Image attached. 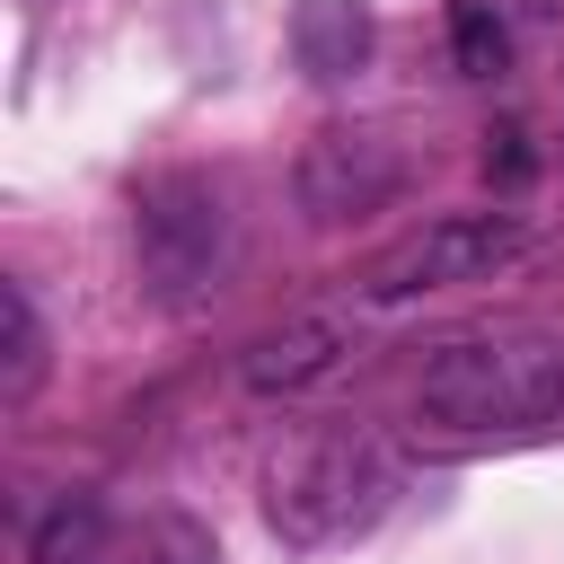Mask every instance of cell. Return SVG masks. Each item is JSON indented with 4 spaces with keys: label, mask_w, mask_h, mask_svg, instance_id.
<instances>
[{
    "label": "cell",
    "mask_w": 564,
    "mask_h": 564,
    "mask_svg": "<svg viewBox=\"0 0 564 564\" xmlns=\"http://www.w3.org/2000/svg\"><path fill=\"white\" fill-rule=\"evenodd\" d=\"M414 405L449 432H520V423H555L564 414V344L529 335V326H494V335H458L423 361Z\"/></svg>",
    "instance_id": "6da1fadb"
},
{
    "label": "cell",
    "mask_w": 564,
    "mask_h": 564,
    "mask_svg": "<svg viewBox=\"0 0 564 564\" xmlns=\"http://www.w3.org/2000/svg\"><path fill=\"white\" fill-rule=\"evenodd\" d=\"M388 502H397V458L370 432H308L264 476V511L291 546H344Z\"/></svg>",
    "instance_id": "7a4b0ae2"
},
{
    "label": "cell",
    "mask_w": 564,
    "mask_h": 564,
    "mask_svg": "<svg viewBox=\"0 0 564 564\" xmlns=\"http://www.w3.org/2000/svg\"><path fill=\"white\" fill-rule=\"evenodd\" d=\"M132 264H141V300L150 308H203L229 273V203L212 176L194 167H167V176H141L132 194Z\"/></svg>",
    "instance_id": "3957f363"
},
{
    "label": "cell",
    "mask_w": 564,
    "mask_h": 564,
    "mask_svg": "<svg viewBox=\"0 0 564 564\" xmlns=\"http://www.w3.org/2000/svg\"><path fill=\"white\" fill-rule=\"evenodd\" d=\"M511 256H529V220L520 212H441L423 220L414 238H397L379 264H370V300H423V291H449V282H485L502 273Z\"/></svg>",
    "instance_id": "277c9868"
},
{
    "label": "cell",
    "mask_w": 564,
    "mask_h": 564,
    "mask_svg": "<svg viewBox=\"0 0 564 564\" xmlns=\"http://www.w3.org/2000/svg\"><path fill=\"white\" fill-rule=\"evenodd\" d=\"M300 212L308 220H370L379 203L405 194V150L370 123H326L308 150H300Z\"/></svg>",
    "instance_id": "5b68a950"
},
{
    "label": "cell",
    "mask_w": 564,
    "mask_h": 564,
    "mask_svg": "<svg viewBox=\"0 0 564 564\" xmlns=\"http://www.w3.org/2000/svg\"><path fill=\"white\" fill-rule=\"evenodd\" d=\"M344 352H352V326H344V317H291V326H273V335L247 344L238 379H247L256 397H300V388H317Z\"/></svg>",
    "instance_id": "8992f818"
},
{
    "label": "cell",
    "mask_w": 564,
    "mask_h": 564,
    "mask_svg": "<svg viewBox=\"0 0 564 564\" xmlns=\"http://www.w3.org/2000/svg\"><path fill=\"white\" fill-rule=\"evenodd\" d=\"M291 62L308 79H352L370 62V9L361 0H300L291 9Z\"/></svg>",
    "instance_id": "52a82bcc"
},
{
    "label": "cell",
    "mask_w": 564,
    "mask_h": 564,
    "mask_svg": "<svg viewBox=\"0 0 564 564\" xmlns=\"http://www.w3.org/2000/svg\"><path fill=\"white\" fill-rule=\"evenodd\" d=\"M26 564H115V520L97 494H62L26 529Z\"/></svg>",
    "instance_id": "ba28073f"
},
{
    "label": "cell",
    "mask_w": 564,
    "mask_h": 564,
    "mask_svg": "<svg viewBox=\"0 0 564 564\" xmlns=\"http://www.w3.org/2000/svg\"><path fill=\"white\" fill-rule=\"evenodd\" d=\"M0 326H9V352H0V405H26L44 388V317L26 300V282H0Z\"/></svg>",
    "instance_id": "9c48e42d"
},
{
    "label": "cell",
    "mask_w": 564,
    "mask_h": 564,
    "mask_svg": "<svg viewBox=\"0 0 564 564\" xmlns=\"http://www.w3.org/2000/svg\"><path fill=\"white\" fill-rule=\"evenodd\" d=\"M115 564H220V546H212L203 520H185V511H150V520L115 546Z\"/></svg>",
    "instance_id": "30bf717a"
},
{
    "label": "cell",
    "mask_w": 564,
    "mask_h": 564,
    "mask_svg": "<svg viewBox=\"0 0 564 564\" xmlns=\"http://www.w3.org/2000/svg\"><path fill=\"white\" fill-rule=\"evenodd\" d=\"M449 35H458V70H476V79L502 70V44H511V35H502L494 0H458V9H449Z\"/></svg>",
    "instance_id": "8fae6325"
},
{
    "label": "cell",
    "mask_w": 564,
    "mask_h": 564,
    "mask_svg": "<svg viewBox=\"0 0 564 564\" xmlns=\"http://www.w3.org/2000/svg\"><path fill=\"white\" fill-rule=\"evenodd\" d=\"M511 18H529V26H564V0H502Z\"/></svg>",
    "instance_id": "7c38bea8"
}]
</instances>
